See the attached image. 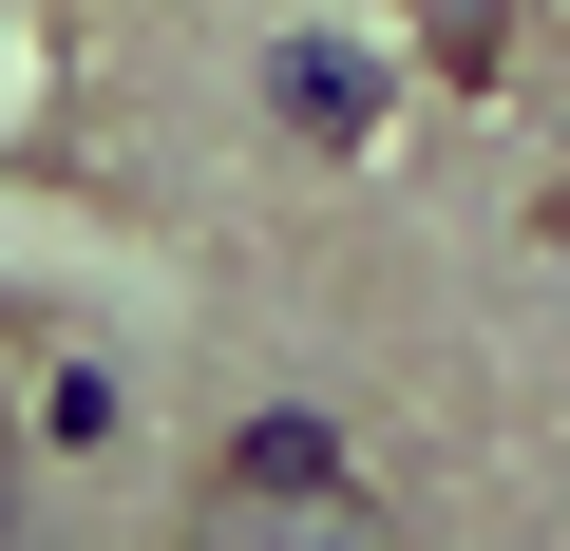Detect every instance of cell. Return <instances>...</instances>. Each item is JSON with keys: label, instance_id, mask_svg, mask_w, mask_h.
Here are the masks:
<instances>
[{"label": "cell", "instance_id": "cell-1", "mask_svg": "<svg viewBox=\"0 0 570 551\" xmlns=\"http://www.w3.org/2000/svg\"><path fill=\"white\" fill-rule=\"evenodd\" d=\"M190 551H400V494L324 437V419H247L190 475Z\"/></svg>", "mask_w": 570, "mask_h": 551}, {"label": "cell", "instance_id": "cell-2", "mask_svg": "<svg viewBox=\"0 0 570 551\" xmlns=\"http://www.w3.org/2000/svg\"><path fill=\"white\" fill-rule=\"evenodd\" d=\"M381 20H400V39H419V58L456 77V96H475V77L513 58V0H381Z\"/></svg>", "mask_w": 570, "mask_h": 551}, {"label": "cell", "instance_id": "cell-4", "mask_svg": "<svg viewBox=\"0 0 570 551\" xmlns=\"http://www.w3.org/2000/svg\"><path fill=\"white\" fill-rule=\"evenodd\" d=\"M0 532H20V419H0Z\"/></svg>", "mask_w": 570, "mask_h": 551}, {"label": "cell", "instance_id": "cell-3", "mask_svg": "<svg viewBox=\"0 0 570 551\" xmlns=\"http://www.w3.org/2000/svg\"><path fill=\"white\" fill-rule=\"evenodd\" d=\"M266 96H285V134H305V152H362V77H343L324 39H285V58H266Z\"/></svg>", "mask_w": 570, "mask_h": 551}]
</instances>
